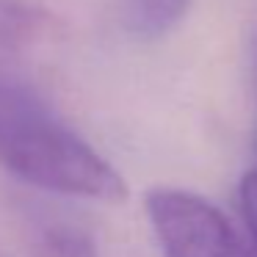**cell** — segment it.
Returning <instances> with one entry per match:
<instances>
[{
    "instance_id": "1",
    "label": "cell",
    "mask_w": 257,
    "mask_h": 257,
    "mask_svg": "<svg viewBox=\"0 0 257 257\" xmlns=\"http://www.w3.org/2000/svg\"><path fill=\"white\" fill-rule=\"evenodd\" d=\"M0 169L53 191L94 202H124V177L86 144L34 89L0 78Z\"/></svg>"
},
{
    "instance_id": "2",
    "label": "cell",
    "mask_w": 257,
    "mask_h": 257,
    "mask_svg": "<svg viewBox=\"0 0 257 257\" xmlns=\"http://www.w3.org/2000/svg\"><path fill=\"white\" fill-rule=\"evenodd\" d=\"M166 257H257L216 205L183 188H152L144 199Z\"/></svg>"
},
{
    "instance_id": "3",
    "label": "cell",
    "mask_w": 257,
    "mask_h": 257,
    "mask_svg": "<svg viewBox=\"0 0 257 257\" xmlns=\"http://www.w3.org/2000/svg\"><path fill=\"white\" fill-rule=\"evenodd\" d=\"M61 23L36 0H0V50H28L58 34Z\"/></svg>"
},
{
    "instance_id": "4",
    "label": "cell",
    "mask_w": 257,
    "mask_h": 257,
    "mask_svg": "<svg viewBox=\"0 0 257 257\" xmlns=\"http://www.w3.org/2000/svg\"><path fill=\"white\" fill-rule=\"evenodd\" d=\"M28 246L34 257H100L94 238L83 227L58 216L31 218Z\"/></svg>"
},
{
    "instance_id": "5",
    "label": "cell",
    "mask_w": 257,
    "mask_h": 257,
    "mask_svg": "<svg viewBox=\"0 0 257 257\" xmlns=\"http://www.w3.org/2000/svg\"><path fill=\"white\" fill-rule=\"evenodd\" d=\"M191 0H119V17L136 39H158L185 17Z\"/></svg>"
},
{
    "instance_id": "6",
    "label": "cell",
    "mask_w": 257,
    "mask_h": 257,
    "mask_svg": "<svg viewBox=\"0 0 257 257\" xmlns=\"http://www.w3.org/2000/svg\"><path fill=\"white\" fill-rule=\"evenodd\" d=\"M238 194H240L243 221H246V227H249L251 238H254V243H257V169H251V172L243 174Z\"/></svg>"
},
{
    "instance_id": "7",
    "label": "cell",
    "mask_w": 257,
    "mask_h": 257,
    "mask_svg": "<svg viewBox=\"0 0 257 257\" xmlns=\"http://www.w3.org/2000/svg\"><path fill=\"white\" fill-rule=\"evenodd\" d=\"M254 83H257V61H254Z\"/></svg>"
}]
</instances>
